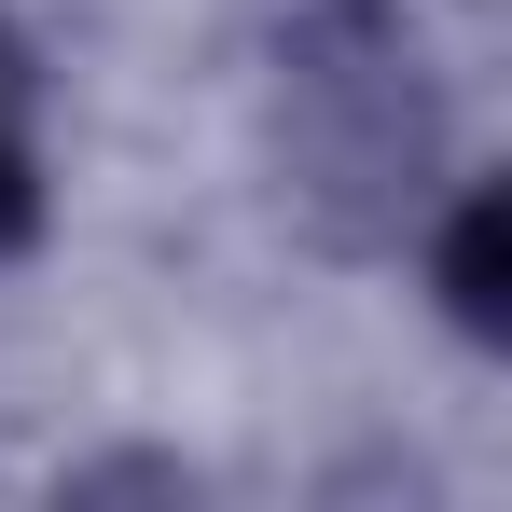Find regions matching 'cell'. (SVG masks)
Listing matches in <instances>:
<instances>
[{
	"instance_id": "cell-1",
	"label": "cell",
	"mask_w": 512,
	"mask_h": 512,
	"mask_svg": "<svg viewBox=\"0 0 512 512\" xmlns=\"http://www.w3.org/2000/svg\"><path fill=\"white\" fill-rule=\"evenodd\" d=\"M443 277H457V305H471V319H499V208H457V250H443Z\"/></svg>"
},
{
	"instance_id": "cell-2",
	"label": "cell",
	"mask_w": 512,
	"mask_h": 512,
	"mask_svg": "<svg viewBox=\"0 0 512 512\" xmlns=\"http://www.w3.org/2000/svg\"><path fill=\"white\" fill-rule=\"evenodd\" d=\"M0 236H28V125H14V70H0Z\"/></svg>"
}]
</instances>
